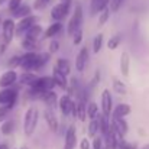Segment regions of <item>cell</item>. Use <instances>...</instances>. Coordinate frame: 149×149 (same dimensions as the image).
I'll return each instance as SVG.
<instances>
[{
	"instance_id": "cell-40",
	"label": "cell",
	"mask_w": 149,
	"mask_h": 149,
	"mask_svg": "<svg viewBox=\"0 0 149 149\" xmlns=\"http://www.w3.org/2000/svg\"><path fill=\"white\" fill-rule=\"evenodd\" d=\"M72 36H74L72 44H74V45H80V44H81V41H83V31H81V29H80V31H77Z\"/></svg>"
},
{
	"instance_id": "cell-2",
	"label": "cell",
	"mask_w": 149,
	"mask_h": 149,
	"mask_svg": "<svg viewBox=\"0 0 149 149\" xmlns=\"http://www.w3.org/2000/svg\"><path fill=\"white\" fill-rule=\"evenodd\" d=\"M83 17H84V13H83V6L81 4H77L75 9H74V15L70 19L68 22V28H67V32L70 36H72L77 31L81 29V23H83Z\"/></svg>"
},
{
	"instance_id": "cell-50",
	"label": "cell",
	"mask_w": 149,
	"mask_h": 149,
	"mask_svg": "<svg viewBox=\"0 0 149 149\" xmlns=\"http://www.w3.org/2000/svg\"><path fill=\"white\" fill-rule=\"evenodd\" d=\"M41 1H44V3H48V1H51V0H41Z\"/></svg>"
},
{
	"instance_id": "cell-22",
	"label": "cell",
	"mask_w": 149,
	"mask_h": 149,
	"mask_svg": "<svg viewBox=\"0 0 149 149\" xmlns=\"http://www.w3.org/2000/svg\"><path fill=\"white\" fill-rule=\"evenodd\" d=\"M55 70H58V71H59L61 74H64V75H68V74L71 72V64H70L67 59H64V58H58V59H56Z\"/></svg>"
},
{
	"instance_id": "cell-38",
	"label": "cell",
	"mask_w": 149,
	"mask_h": 149,
	"mask_svg": "<svg viewBox=\"0 0 149 149\" xmlns=\"http://www.w3.org/2000/svg\"><path fill=\"white\" fill-rule=\"evenodd\" d=\"M117 146L120 149H138V145H136V143H130V142H127V141H125V139H120L119 143H117Z\"/></svg>"
},
{
	"instance_id": "cell-15",
	"label": "cell",
	"mask_w": 149,
	"mask_h": 149,
	"mask_svg": "<svg viewBox=\"0 0 149 149\" xmlns=\"http://www.w3.org/2000/svg\"><path fill=\"white\" fill-rule=\"evenodd\" d=\"M44 119H45L48 127H49L52 132H56V130H58V119H56L55 113H54L51 109H47V110L44 111Z\"/></svg>"
},
{
	"instance_id": "cell-1",
	"label": "cell",
	"mask_w": 149,
	"mask_h": 149,
	"mask_svg": "<svg viewBox=\"0 0 149 149\" xmlns=\"http://www.w3.org/2000/svg\"><path fill=\"white\" fill-rule=\"evenodd\" d=\"M38 119H39V111L36 107H29L25 113V119H23V132L26 136H31L38 125Z\"/></svg>"
},
{
	"instance_id": "cell-29",
	"label": "cell",
	"mask_w": 149,
	"mask_h": 149,
	"mask_svg": "<svg viewBox=\"0 0 149 149\" xmlns=\"http://www.w3.org/2000/svg\"><path fill=\"white\" fill-rule=\"evenodd\" d=\"M113 90H114L117 94H126V93H127L126 86H125L117 77H113Z\"/></svg>"
},
{
	"instance_id": "cell-43",
	"label": "cell",
	"mask_w": 149,
	"mask_h": 149,
	"mask_svg": "<svg viewBox=\"0 0 149 149\" xmlns=\"http://www.w3.org/2000/svg\"><path fill=\"white\" fill-rule=\"evenodd\" d=\"M59 49V42L58 41H51V44H49V52L51 54H54V52H56V51Z\"/></svg>"
},
{
	"instance_id": "cell-17",
	"label": "cell",
	"mask_w": 149,
	"mask_h": 149,
	"mask_svg": "<svg viewBox=\"0 0 149 149\" xmlns=\"http://www.w3.org/2000/svg\"><path fill=\"white\" fill-rule=\"evenodd\" d=\"M129 113H130V106L126 104V103H120V104H117V106L113 109V111H111L113 117H116V119H123V117L127 116Z\"/></svg>"
},
{
	"instance_id": "cell-51",
	"label": "cell",
	"mask_w": 149,
	"mask_h": 149,
	"mask_svg": "<svg viewBox=\"0 0 149 149\" xmlns=\"http://www.w3.org/2000/svg\"><path fill=\"white\" fill-rule=\"evenodd\" d=\"M19 149H29L28 146H22V148H19Z\"/></svg>"
},
{
	"instance_id": "cell-47",
	"label": "cell",
	"mask_w": 149,
	"mask_h": 149,
	"mask_svg": "<svg viewBox=\"0 0 149 149\" xmlns=\"http://www.w3.org/2000/svg\"><path fill=\"white\" fill-rule=\"evenodd\" d=\"M0 149H9V146H7L6 143H1V145H0Z\"/></svg>"
},
{
	"instance_id": "cell-21",
	"label": "cell",
	"mask_w": 149,
	"mask_h": 149,
	"mask_svg": "<svg viewBox=\"0 0 149 149\" xmlns=\"http://www.w3.org/2000/svg\"><path fill=\"white\" fill-rule=\"evenodd\" d=\"M52 80L55 83V86L61 87V88H68V80H67V75L61 74L58 70L54 68V72H52Z\"/></svg>"
},
{
	"instance_id": "cell-5",
	"label": "cell",
	"mask_w": 149,
	"mask_h": 149,
	"mask_svg": "<svg viewBox=\"0 0 149 149\" xmlns=\"http://www.w3.org/2000/svg\"><path fill=\"white\" fill-rule=\"evenodd\" d=\"M55 87V83L52 80V77H38L36 81L31 86L32 90L39 91V93H47V91H52V88Z\"/></svg>"
},
{
	"instance_id": "cell-44",
	"label": "cell",
	"mask_w": 149,
	"mask_h": 149,
	"mask_svg": "<svg viewBox=\"0 0 149 149\" xmlns=\"http://www.w3.org/2000/svg\"><path fill=\"white\" fill-rule=\"evenodd\" d=\"M7 113H9V109H6L4 106H0V123L7 117Z\"/></svg>"
},
{
	"instance_id": "cell-33",
	"label": "cell",
	"mask_w": 149,
	"mask_h": 149,
	"mask_svg": "<svg viewBox=\"0 0 149 149\" xmlns=\"http://www.w3.org/2000/svg\"><path fill=\"white\" fill-rule=\"evenodd\" d=\"M13 130H15V122L13 120H6L1 125V133L3 135H10V133H13Z\"/></svg>"
},
{
	"instance_id": "cell-11",
	"label": "cell",
	"mask_w": 149,
	"mask_h": 149,
	"mask_svg": "<svg viewBox=\"0 0 149 149\" xmlns=\"http://www.w3.org/2000/svg\"><path fill=\"white\" fill-rule=\"evenodd\" d=\"M111 106H113V97H111V93L110 90H103L101 93V110H103V114L106 116H110L111 114Z\"/></svg>"
},
{
	"instance_id": "cell-49",
	"label": "cell",
	"mask_w": 149,
	"mask_h": 149,
	"mask_svg": "<svg viewBox=\"0 0 149 149\" xmlns=\"http://www.w3.org/2000/svg\"><path fill=\"white\" fill-rule=\"evenodd\" d=\"M6 1H7V0H0V6H1L3 3H6Z\"/></svg>"
},
{
	"instance_id": "cell-31",
	"label": "cell",
	"mask_w": 149,
	"mask_h": 149,
	"mask_svg": "<svg viewBox=\"0 0 149 149\" xmlns=\"http://www.w3.org/2000/svg\"><path fill=\"white\" fill-rule=\"evenodd\" d=\"M22 48L26 49L28 52H35V51L39 48V45H38V42H35V41L23 39V41H22Z\"/></svg>"
},
{
	"instance_id": "cell-25",
	"label": "cell",
	"mask_w": 149,
	"mask_h": 149,
	"mask_svg": "<svg viewBox=\"0 0 149 149\" xmlns=\"http://www.w3.org/2000/svg\"><path fill=\"white\" fill-rule=\"evenodd\" d=\"M97 122H99V130L103 133V135H106V132L109 130V126H110V122H109V116H106V114H99L97 117Z\"/></svg>"
},
{
	"instance_id": "cell-28",
	"label": "cell",
	"mask_w": 149,
	"mask_h": 149,
	"mask_svg": "<svg viewBox=\"0 0 149 149\" xmlns=\"http://www.w3.org/2000/svg\"><path fill=\"white\" fill-rule=\"evenodd\" d=\"M49 61V54H45V52H42V54H38V58H36V64H35V70L33 71H38V70H41L42 67H45V64Z\"/></svg>"
},
{
	"instance_id": "cell-23",
	"label": "cell",
	"mask_w": 149,
	"mask_h": 149,
	"mask_svg": "<svg viewBox=\"0 0 149 149\" xmlns=\"http://www.w3.org/2000/svg\"><path fill=\"white\" fill-rule=\"evenodd\" d=\"M61 31H62V23H61V22H54L52 25H49V28L45 31V36H44V38H54V36H56Z\"/></svg>"
},
{
	"instance_id": "cell-37",
	"label": "cell",
	"mask_w": 149,
	"mask_h": 149,
	"mask_svg": "<svg viewBox=\"0 0 149 149\" xmlns=\"http://www.w3.org/2000/svg\"><path fill=\"white\" fill-rule=\"evenodd\" d=\"M109 16H110V10L109 9H104L100 12V16H99V26H103L107 20H109Z\"/></svg>"
},
{
	"instance_id": "cell-14",
	"label": "cell",
	"mask_w": 149,
	"mask_h": 149,
	"mask_svg": "<svg viewBox=\"0 0 149 149\" xmlns=\"http://www.w3.org/2000/svg\"><path fill=\"white\" fill-rule=\"evenodd\" d=\"M77 143V135H75V127L70 126L65 132V145L64 149H74Z\"/></svg>"
},
{
	"instance_id": "cell-3",
	"label": "cell",
	"mask_w": 149,
	"mask_h": 149,
	"mask_svg": "<svg viewBox=\"0 0 149 149\" xmlns=\"http://www.w3.org/2000/svg\"><path fill=\"white\" fill-rule=\"evenodd\" d=\"M17 101V91L13 90V88H3L0 91V104L4 106L6 109H13L15 104Z\"/></svg>"
},
{
	"instance_id": "cell-53",
	"label": "cell",
	"mask_w": 149,
	"mask_h": 149,
	"mask_svg": "<svg viewBox=\"0 0 149 149\" xmlns=\"http://www.w3.org/2000/svg\"><path fill=\"white\" fill-rule=\"evenodd\" d=\"M0 22H1V19H0Z\"/></svg>"
},
{
	"instance_id": "cell-10",
	"label": "cell",
	"mask_w": 149,
	"mask_h": 149,
	"mask_svg": "<svg viewBox=\"0 0 149 149\" xmlns=\"http://www.w3.org/2000/svg\"><path fill=\"white\" fill-rule=\"evenodd\" d=\"M88 64V49L87 47H83L80 52L77 54V58H75V68L78 72H84L86 67Z\"/></svg>"
},
{
	"instance_id": "cell-46",
	"label": "cell",
	"mask_w": 149,
	"mask_h": 149,
	"mask_svg": "<svg viewBox=\"0 0 149 149\" xmlns=\"http://www.w3.org/2000/svg\"><path fill=\"white\" fill-rule=\"evenodd\" d=\"M33 6H35L36 9H44V7L47 6V3H44V1H41V0H36Z\"/></svg>"
},
{
	"instance_id": "cell-13",
	"label": "cell",
	"mask_w": 149,
	"mask_h": 149,
	"mask_svg": "<svg viewBox=\"0 0 149 149\" xmlns=\"http://www.w3.org/2000/svg\"><path fill=\"white\" fill-rule=\"evenodd\" d=\"M72 103H74V100L71 99L70 94H64V96L59 99L58 106H59V110H61V113H62L64 116H68V114L71 113V106H72Z\"/></svg>"
},
{
	"instance_id": "cell-39",
	"label": "cell",
	"mask_w": 149,
	"mask_h": 149,
	"mask_svg": "<svg viewBox=\"0 0 149 149\" xmlns=\"http://www.w3.org/2000/svg\"><path fill=\"white\" fill-rule=\"evenodd\" d=\"M9 67L10 68H15V67H19V64H20V55H13L10 59H9Z\"/></svg>"
},
{
	"instance_id": "cell-45",
	"label": "cell",
	"mask_w": 149,
	"mask_h": 149,
	"mask_svg": "<svg viewBox=\"0 0 149 149\" xmlns=\"http://www.w3.org/2000/svg\"><path fill=\"white\" fill-rule=\"evenodd\" d=\"M90 148H91V145H90L88 139H87V138L81 139V142H80V149H90Z\"/></svg>"
},
{
	"instance_id": "cell-8",
	"label": "cell",
	"mask_w": 149,
	"mask_h": 149,
	"mask_svg": "<svg viewBox=\"0 0 149 149\" xmlns=\"http://www.w3.org/2000/svg\"><path fill=\"white\" fill-rule=\"evenodd\" d=\"M1 31H3V42L4 45H9L15 36V22L13 19H6L1 25Z\"/></svg>"
},
{
	"instance_id": "cell-52",
	"label": "cell",
	"mask_w": 149,
	"mask_h": 149,
	"mask_svg": "<svg viewBox=\"0 0 149 149\" xmlns=\"http://www.w3.org/2000/svg\"><path fill=\"white\" fill-rule=\"evenodd\" d=\"M101 149H109V148H106V146H103V148H101Z\"/></svg>"
},
{
	"instance_id": "cell-34",
	"label": "cell",
	"mask_w": 149,
	"mask_h": 149,
	"mask_svg": "<svg viewBox=\"0 0 149 149\" xmlns=\"http://www.w3.org/2000/svg\"><path fill=\"white\" fill-rule=\"evenodd\" d=\"M97 132H99V122H97V119H93L88 125V136L94 138L97 135Z\"/></svg>"
},
{
	"instance_id": "cell-30",
	"label": "cell",
	"mask_w": 149,
	"mask_h": 149,
	"mask_svg": "<svg viewBox=\"0 0 149 149\" xmlns=\"http://www.w3.org/2000/svg\"><path fill=\"white\" fill-rule=\"evenodd\" d=\"M97 116H99V106H97L96 103H93V101L88 103V104H87V117L93 120V119H96Z\"/></svg>"
},
{
	"instance_id": "cell-16",
	"label": "cell",
	"mask_w": 149,
	"mask_h": 149,
	"mask_svg": "<svg viewBox=\"0 0 149 149\" xmlns=\"http://www.w3.org/2000/svg\"><path fill=\"white\" fill-rule=\"evenodd\" d=\"M75 117H78L81 122L87 119V103L84 100L78 99L75 101Z\"/></svg>"
},
{
	"instance_id": "cell-18",
	"label": "cell",
	"mask_w": 149,
	"mask_h": 149,
	"mask_svg": "<svg viewBox=\"0 0 149 149\" xmlns=\"http://www.w3.org/2000/svg\"><path fill=\"white\" fill-rule=\"evenodd\" d=\"M109 1L110 0H91V3H90V15L96 16L101 10H104L107 7Z\"/></svg>"
},
{
	"instance_id": "cell-26",
	"label": "cell",
	"mask_w": 149,
	"mask_h": 149,
	"mask_svg": "<svg viewBox=\"0 0 149 149\" xmlns=\"http://www.w3.org/2000/svg\"><path fill=\"white\" fill-rule=\"evenodd\" d=\"M12 15H13V17H20V19H23V17H26V16L31 15V6H28V4H20L15 12H12Z\"/></svg>"
},
{
	"instance_id": "cell-32",
	"label": "cell",
	"mask_w": 149,
	"mask_h": 149,
	"mask_svg": "<svg viewBox=\"0 0 149 149\" xmlns=\"http://www.w3.org/2000/svg\"><path fill=\"white\" fill-rule=\"evenodd\" d=\"M120 42H122V35H120V33H116L114 36H111V38L109 39L107 48H109V49H116V48L120 45Z\"/></svg>"
},
{
	"instance_id": "cell-24",
	"label": "cell",
	"mask_w": 149,
	"mask_h": 149,
	"mask_svg": "<svg viewBox=\"0 0 149 149\" xmlns=\"http://www.w3.org/2000/svg\"><path fill=\"white\" fill-rule=\"evenodd\" d=\"M19 78V83L20 84H23V86H32L35 81H36V78H38V75L36 74H33V72H23L20 77H17Z\"/></svg>"
},
{
	"instance_id": "cell-12",
	"label": "cell",
	"mask_w": 149,
	"mask_h": 149,
	"mask_svg": "<svg viewBox=\"0 0 149 149\" xmlns=\"http://www.w3.org/2000/svg\"><path fill=\"white\" fill-rule=\"evenodd\" d=\"M16 81H17V74H16V71L9 70V71H6V72L0 77V87H1V88H9V87H12Z\"/></svg>"
},
{
	"instance_id": "cell-9",
	"label": "cell",
	"mask_w": 149,
	"mask_h": 149,
	"mask_svg": "<svg viewBox=\"0 0 149 149\" xmlns=\"http://www.w3.org/2000/svg\"><path fill=\"white\" fill-rule=\"evenodd\" d=\"M110 125H111L113 130L116 132V135H117L119 138H122V139L125 138V135H126L127 130H129L127 122H126L125 119H116V117H113L111 122H110Z\"/></svg>"
},
{
	"instance_id": "cell-19",
	"label": "cell",
	"mask_w": 149,
	"mask_h": 149,
	"mask_svg": "<svg viewBox=\"0 0 149 149\" xmlns=\"http://www.w3.org/2000/svg\"><path fill=\"white\" fill-rule=\"evenodd\" d=\"M25 33H26V38H25V39H29V41H35V42H38V39L42 36V28H41L39 25H33V26L29 28Z\"/></svg>"
},
{
	"instance_id": "cell-27",
	"label": "cell",
	"mask_w": 149,
	"mask_h": 149,
	"mask_svg": "<svg viewBox=\"0 0 149 149\" xmlns=\"http://www.w3.org/2000/svg\"><path fill=\"white\" fill-rule=\"evenodd\" d=\"M42 101L48 106V107H54L55 106V103H56V94L54 93V91H47V93H44L42 94Z\"/></svg>"
},
{
	"instance_id": "cell-6",
	"label": "cell",
	"mask_w": 149,
	"mask_h": 149,
	"mask_svg": "<svg viewBox=\"0 0 149 149\" xmlns=\"http://www.w3.org/2000/svg\"><path fill=\"white\" fill-rule=\"evenodd\" d=\"M70 7H71V3H58V4H55L51 10V17L55 22H61L64 17L68 16Z\"/></svg>"
},
{
	"instance_id": "cell-20",
	"label": "cell",
	"mask_w": 149,
	"mask_h": 149,
	"mask_svg": "<svg viewBox=\"0 0 149 149\" xmlns=\"http://www.w3.org/2000/svg\"><path fill=\"white\" fill-rule=\"evenodd\" d=\"M129 70H130V56L127 52H123L120 55V72L123 77L129 75Z\"/></svg>"
},
{
	"instance_id": "cell-41",
	"label": "cell",
	"mask_w": 149,
	"mask_h": 149,
	"mask_svg": "<svg viewBox=\"0 0 149 149\" xmlns=\"http://www.w3.org/2000/svg\"><path fill=\"white\" fill-rule=\"evenodd\" d=\"M20 1L22 0H9V10L10 12H15L20 6Z\"/></svg>"
},
{
	"instance_id": "cell-48",
	"label": "cell",
	"mask_w": 149,
	"mask_h": 149,
	"mask_svg": "<svg viewBox=\"0 0 149 149\" xmlns=\"http://www.w3.org/2000/svg\"><path fill=\"white\" fill-rule=\"evenodd\" d=\"M61 3H71V0H61Z\"/></svg>"
},
{
	"instance_id": "cell-36",
	"label": "cell",
	"mask_w": 149,
	"mask_h": 149,
	"mask_svg": "<svg viewBox=\"0 0 149 149\" xmlns=\"http://www.w3.org/2000/svg\"><path fill=\"white\" fill-rule=\"evenodd\" d=\"M101 45H103V33H99L94 36V41H93V51L97 54L101 49Z\"/></svg>"
},
{
	"instance_id": "cell-4",
	"label": "cell",
	"mask_w": 149,
	"mask_h": 149,
	"mask_svg": "<svg viewBox=\"0 0 149 149\" xmlns=\"http://www.w3.org/2000/svg\"><path fill=\"white\" fill-rule=\"evenodd\" d=\"M38 22H39V16H36V15H29V16L20 19L19 23L15 25V35H17V36L22 35L29 28H32L33 25H38Z\"/></svg>"
},
{
	"instance_id": "cell-7",
	"label": "cell",
	"mask_w": 149,
	"mask_h": 149,
	"mask_svg": "<svg viewBox=\"0 0 149 149\" xmlns=\"http://www.w3.org/2000/svg\"><path fill=\"white\" fill-rule=\"evenodd\" d=\"M36 58H38V54H36V52H26L25 55L20 56V64H19V67H22V68L25 70V72H31V71L35 70Z\"/></svg>"
},
{
	"instance_id": "cell-35",
	"label": "cell",
	"mask_w": 149,
	"mask_h": 149,
	"mask_svg": "<svg viewBox=\"0 0 149 149\" xmlns=\"http://www.w3.org/2000/svg\"><path fill=\"white\" fill-rule=\"evenodd\" d=\"M123 1H125V0H110V1H109V10H110L111 13L119 12V9L122 7Z\"/></svg>"
},
{
	"instance_id": "cell-42",
	"label": "cell",
	"mask_w": 149,
	"mask_h": 149,
	"mask_svg": "<svg viewBox=\"0 0 149 149\" xmlns=\"http://www.w3.org/2000/svg\"><path fill=\"white\" fill-rule=\"evenodd\" d=\"M103 148V139L100 136H94V141H93V149H101Z\"/></svg>"
}]
</instances>
